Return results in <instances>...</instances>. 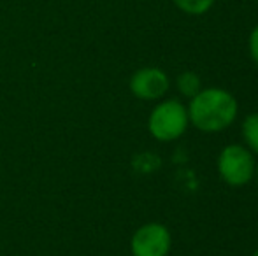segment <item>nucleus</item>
I'll use <instances>...</instances> for the list:
<instances>
[{"label":"nucleus","mask_w":258,"mask_h":256,"mask_svg":"<svg viewBox=\"0 0 258 256\" xmlns=\"http://www.w3.org/2000/svg\"><path fill=\"white\" fill-rule=\"evenodd\" d=\"M237 100L221 88L201 90L188 106V120L195 128L206 133L221 132L237 118Z\"/></svg>","instance_id":"nucleus-1"},{"label":"nucleus","mask_w":258,"mask_h":256,"mask_svg":"<svg viewBox=\"0 0 258 256\" xmlns=\"http://www.w3.org/2000/svg\"><path fill=\"white\" fill-rule=\"evenodd\" d=\"M174 6L179 11H183L184 14L190 16H202L207 11H211V7L214 6L216 0H172Z\"/></svg>","instance_id":"nucleus-6"},{"label":"nucleus","mask_w":258,"mask_h":256,"mask_svg":"<svg viewBox=\"0 0 258 256\" xmlns=\"http://www.w3.org/2000/svg\"><path fill=\"white\" fill-rule=\"evenodd\" d=\"M242 137L249 149L258 153V113L249 114L242 121Z\"/></svg>","instance_id":"nucleus-8"},{"label":"nucleus","mask_w":258,"mask_h":256,"mask_svg":"<svg viewBox=\"0 0 258 256\" xmlns=\"http://www.w3.org/2000/svg\"><path fill=\"white\" fill-rule=\"evenodd\" d=\"M251 256H258V249H256V251H255V253H253Z\"/></svg>","instance_id":"nucleus-11"},{"label":"nucleus","mask_w":258,"mask_h":256,"mask_svg":"<svg viewBox=\"0 0 258 256\" xmlns=\"http://www.w3.org/2000/svg\"><path fill=\"white\" fill-rule=\"evenodd\" d=\"M255 176H256V181H258V167L255 168Z\"/></svg>","instance_id":"nucleus-10"},{"label":"nucleus","mask_w":258,"mask_h":256,"mask_svg":"<svg viewBox=\"0 0 258 256\" xmlns=\"http://www.w3.org/2000/svg\"><path fill=\"white\" fill-rule=\"evenodd\" d=\"M218 172L228 186H244L255 176V160L248 147L230 144L218 156Z\"/></svg>","instance_id":"nucleus-3"},{"label":"nucleus","mask_w":258,"mask_h":256,"mask_svg":"<svg viewBox=\"0 0 258 256\" xmlns=\"http://www.w3.org/2000/svg\"><path fill=\"white\" fill-rule=\"evenodd\" d=\"M177 88H179V92L183 93L184 97H190L191 99V97H195L202 90L201 77H199L195 72L184 70L183 74H179V77H177Z\"/></svg>","instance_id":"nucleus-7"},{"label":"nucleus","mask_w":258,"mask_h":256,"mask_svg":"<svg viewBox=\"0 0 258 256\" xmlns=\"http://www.w3.org/2000/svg\"><path fill=\"white\" fill-rule=\"evenodd\" d=\"M188 123L190 120L186 107L177 100H165L151 111L148 127L155 139L170 142L186 132Z\"/></svg>","instance_id":"nucleus-2"},{"label":"nucleus","mask_w":258,"mask_h":256,"mask_svg":"<svg viewBox=\"0 0 258 256\" xmlns=\"http://www.w3.org/2000/svg\"><path fill=\"white\" fill-rule=\"evenodd\" d=\"M170 232L160 223H148L141 226L132 237L134 256H167L170 251Z\"/></svg>","instance_id":"nucleus-4"},{"label":"nucleus","mask_w":258,"mask_h":256,"mask_svg":"<svg viewBox=\"0 0 258 256\" xmlns=\"http://www.w3.org/2000/svg\"><path fill=\"white\" fill-rule=\"evenodd\" d=\"M169 77L156 67H146L137 70L130 77V92L143 100H156L169 90Z\"/></svg>","instance_id":"nucleus-5"},{"label":"nucleus","mask_w":258,"mask_h":256,"mask_svg":"<svg viewBox=\"0 0 258 256\" xmlns=\"http://www.w3.org/2000/svg\"><path fill=\"white\" fill-rule=\"evenodd\" d=\"M248 48H249V55H251L253 62L258 65V25H255V28H253L251 34H249Z\"/></svg>","instance_id":"nucleus-9"}]
</instances>
